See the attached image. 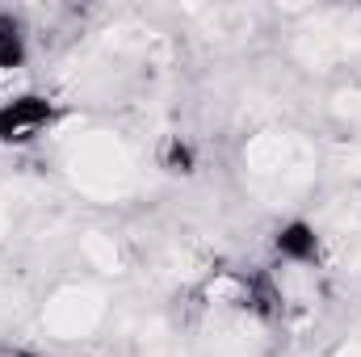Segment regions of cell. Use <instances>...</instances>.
<instances>
[{
	"label": "cell",
	"instance_id": "6da1fadb",
	"mask_svg": "<svg viewBox=\"0 0 361 357\" xmlns=\"http://www.w3.org/2000/svg\"><path fill=\"white\" fill-rule=\"evenodd\" d=\"M68 169H72V177L80 181V189H89V193H118L130 181V156L122 152L118 139L92 135V139L72 147Z\"/></svg>",
	"mask_w": 361,
	"mask_h": 357
},
{
	"label": "cell",
	"instance_id": "8992f818",
	"mask_svg": "<svg viewBox=\"0 0 361 357\" xmlns=\"http://www.w3.org/2000/svg\"><path fill=\"white\" fill-rule=\"evenodd\" d=\"M89 257L101 269H118V244H114V240H105V236H92V240H89Z\"/></svg>",
	"mask_w": 361,
	"mask_h": 357
},
{
	"label": "cell",
	"instance_id": "7a4b0ae2",
	"mask_svg": "<svg viewBox=\"0 0 361 357\" xmlns=\"http://www.w3.org/2000/svg\"><path fill=\"white\" fill-rule=\"evenodd\" d=\"M101 311H105V303H101L97 290H89V286H68V290H59L47 303L42 324L59 341H80V337H89L92 328L101 324Z\"/></svg>",
	"mask_w": 361,
	"mask_h": 357
},
{
	"label": "cell",
	"instance_id": "3957f363",
	"mask_svg": "<svg viewBox=\"0 0 361 357\" xmlns=\"http://www.w3.org/2000/svg\"><path fill=\"white\" fill-rule=\"evenodd\" d=\"M51 122H55V105L42 92H21V97L0 101V143L4 147L34 143L38 135H47Z\"/></svg>",
	"mask_w": 361,
	"mask_h": 357
},
{
	"label": "cell",
	"instance_id": "277c9868",
	"mask_svg": "<svg viewBox=\"0 0 361 357\" xmlns=\"http://www.w3.org/2000/svg\"><path fill=\"white\" fill-rule=\"evenodd\" d=\"M277 253H281V261H290V265H311L315 257H319V231L311 227V223H286L281 231H277Z\"/></svg>",
	"mask_w": 361,
	"mask_h": 357
},
{
	"label": "cell",
	"instance_id": "5b68a950",
	"mask_svg": "<svg viewBox=\"0 0 361 357\" xmlns=\"http://www.w3.org/2000/svg\"><path fill=\"white\" fill-rule=\"evenodd\" d=\"M25 63V30L17 17L0 13V72H17Z\"/></svg>",
	"mask_w": 361,
	"mask_h": 357
},
{
	"label": "cell",
	"instance_id": "52a82bcc",
	"mask_svg": "<svg viewBox=\"0 0 361 357\" xmlns=\"http://www.w3.org/2000/svg\"><path fill=\"white\" fill-rule=\"evenodd\" d=\"M336 357H361V345H345V349H341Z\"/></svg>",
	"mask_w": 361,
	"mask_h": 357
}]
</instances>
